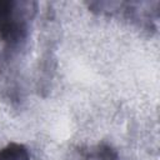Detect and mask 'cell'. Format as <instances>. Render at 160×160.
Returning <instances> with one entry per match:
<instances>
[{
    "mask_svg": "<svg viewBox=\"0 0 160 160\" xmlns=\"http://www.w3.org/2000/svg\"><path fill=\"white\" fill-rule=\"evenodd\" d=\"M21 4L14 1H0V34L8 41H18L25 31V21L18 14Z\"/></svg>",
    "mask_w": 160,
    "mask_h": 160,
    "instance_id": "obj_1",
    "label": "cell"
},
{
    "mask_svg": "<svg viewBox=\"0 0 160 160\" xmlns=\"http://www.w3.org/2000/svg\"><path fill=\"white\" fill-rule=\"evenodd\" d=\"M0 160H29V152L24 145L11 142L0 150Z\"/></svg>",
    "mask_w": 160,
    "mask_h": 160,
    "instance_id": "obj_2",
    "label": "cell"
}]
</instances>
